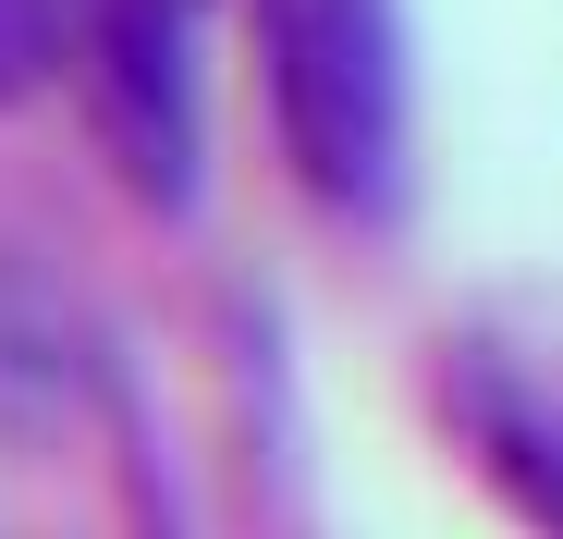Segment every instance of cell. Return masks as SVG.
Here are the masks:
<instances>
[{"label": "cell", "mask_w": 563, "mask_h": 539, "mask_svg": "<svg viewBox=\"0 0 563 539\" xmlns=\"http://www.w3.org/2000/svg\"><path fill=\"white\" fill-rule=\"evenodd\" d=\"M86 393H99V343H86V319H74L49 283L0 270V429L37 441V429H62Z\"/></svg>", "instance_id": "2"}, {"label": "cell", "mask_w": 563, "mask_h": 539, "mask_svg": "<svg viewBox=\"0 0 563 539\" xmlns=\"http://www.w3.org/2000/svg\"><path fill=\"white\" fill-rule=\"evenodd\" d=\"M49 62H74V0H0V99H25Z\"/></svg>", "instance_id": "4"}, {"label": "cell", "mask_w": 563, "mask_h": 539, "mask_svg": "<svg viewBox=\"0 0 563 539\" xmlns=\"http://www.w3.org/2000/svg\"><path fill=\"white\" fill-rule=\"evenodd\" d=\"M465 429L490 441V466L539 503V527H563V429L539 417V405H515L503 381H465Z\"/></svg>", "instance_id": "3"}, {"label": "cell", "mask_w": 563, "mask_h": 539, "mask_svg": "<svg viewBox=\"0 0 563 539\" xmlns=\"http://www.w3.org/2000/svg\"><path fill=\"white\" fill-rule=\"evenodd\" d=\"M257 74L307 197L380 209L405 172V25L393 0H257Z\"/></svg>", "instance_id": "1"}]
</instances>
